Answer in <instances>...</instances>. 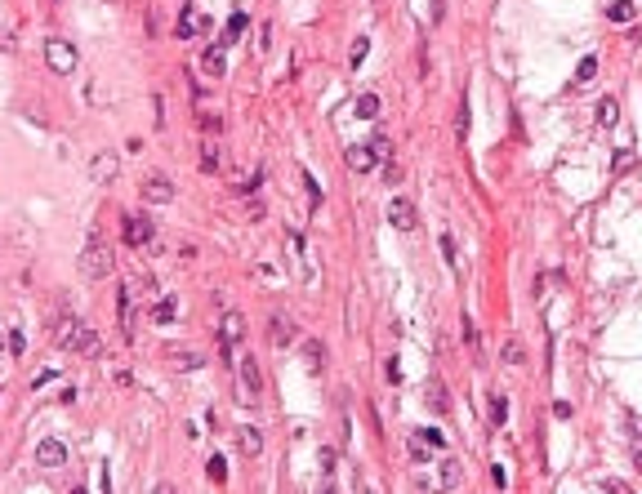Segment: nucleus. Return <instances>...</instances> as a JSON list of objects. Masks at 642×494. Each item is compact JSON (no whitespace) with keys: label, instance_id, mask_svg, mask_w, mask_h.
<instances>
[{"label":"nucleus","instance_id":"19","mask_svg":"<svg viewBox=\"0 0 642 494\" xmlns=\"http://www.w3.org/2000/svg\"><path fill=\"white\" fill-rule=\"evenodd\" d=\"M219 165H223V151L214 142H201V169L205 174H219Z\"/></svg>","mask_w":642,"mask_h":494},{"label":"nucleus","instance_id":"17","mask_svg":"<svg viewBox=\"0 0 642 494\" xmlns=\"http://www.w3.org/2000/svg\"><path fill=\"white\" fill-rule=\"evenodd\" d=\"M490 427H504L508 423V396L504 392H490Z\"/></svg>","mask_w":642,"mask_h":494},{"label":"nucleus","instance_id":"8","mask_svg":"<svg viewBox=\"0 0 642 494\" xmlns=\"http://www.w3.org/2000/svg\"><path fill=\"white\" fill-rule=\"evenodd\" d=\"M138 187H143V201H152V205H169V201H174V183H169L165 174H147Z\"/></svg>","mask_w":642,"mask_h":494},{"label":"nucleus","instance_id":"2","mask_svg":"<svg viewBox=\"0 0 642 494\" xmlns=\"http://www.w3.org/2000/svg\"><path fill=\"white\" fill-rule=\"evenodd\" d=\"M54 343H59L63 352H85V356L99 352V334H94L85 321H76V316H63V321H59V330H54Z\"/></svg>","mask_w":642,"mask_h":494},{"label":"nucleus","instance_id":"5","mask_svg":"<svg viewBox=\"0 0 642 494\" xmlns=\"http://www.w3.org/2000/svg\"><path fill=\"white\" fill-rule=\"evenodd\" d=\"M45 63H50V72L72 76L76 72V50H72L68 41H45Z\"/></svg>","mask_w":642,"mask_h":494},{"label":"nucleus","instance_id":"27","mask_svg":"<svg viewBox=\"0 0 642 494\" xmlns=\"http://www.w3.org/2000/svg\"><path fill=\"white\" fill-rule=\"evenodd\" d=\"M616 120H620L616 98H602V103H598V125H616Z\"/></svg>","mask_w":642,"mask_h":494},{"label":"nucleus","instance_id":"7","mask_svg":"<svg viewBox=\"0 0 642 494\" xmlns=\"http://www.w3.org/2000/svg\"><path fill=\"white\" fill-rule=\"evenodd\" d=\"M237 343H241V316L228 312V316H223V330H219V361H223V365H237V361H232Z\"/></svg>","mask_w":642,"mask_h":494},{"label":"nucleus","instance_id":"23","mask_svg":"<svg viewBox=\"0 0 642 494\" xmlns=\"http://www.w3.org/2000/svg\"><path fill=\"white\" fill-rule=\"evenodd\" d=\"M607 18H611V23H634V18H638V9L629 5V0H616V5L607 9Z\"/></svg>","mask_w":642,"mask_h":494},{"label":"nucleus","instance_id":"36","mask_svg":"<svg viewBox=\"0 0 642 494\" xmlns=\"http://www.w3.org/2000/svg\"><path fill=\"white\" fill-rule=\"evenodd\" d=\"M384 374H389V383H393V387L402 383V369H397V361H389V365H384Z\"/></svg>","mask_w":642,"mask_h":494},{"label":"nucleus","instance_id":"35","mask_svg":"<svg viewBox=\"0 0 642 494\" xmlns=\"http://www.w3.org/2000/svg\"><path fill=\"white\" fill-rule=\"evenodd\" d=\"M27 347V339H23V330H14V334H9V352H23Z\"/></svg>","mask_w":642,"mask_h":494},{"label":"nucleus","instance_id":"28","mask_svg":"<svg viewBox=\"0 0 642 494\" xmlns=\"http://www.w3.org/2000/svg\"><path fill=\"white\" fill-rule=\"evenodd\" d=\"M593 76H598V58H580V67H575V85H589Z\"/></svg>","mask_w":642,"mask_h":494},{"label":"nucleus","instance_id":"30","mask_svg":"<svg viewBox=\"0 0 642 494\" xmlns=\"http://www.w3.org/2000/svg\"><path fill=\"white\" fill-rule=\"evenodd\" d=\"M169 361H174V369H201V356L196 352H169Z\"/></svg>","mask_w":642,"mask_h":494},{"label":"nucleus","instance_id":"29","mask_svg":"<svg viewBox=\"0 0 642 494\" xmlns=\"http://www.w3.org/2000/svg\"><path fill=\"white\" fill-rule=\"evenodd\" d=\"M459 334H464V343L473 347V356H482V343H477V325H473V321H468V316L459 321Z\"/></svg>","mask_w":642,"mask_h":494},{"label":"nucleus","instance_id":"15","mask_svg":"<svg viewBox=\"0 0 642 494\" xmlns=\"http://www.w3.org/2000/svg\"><path fill=\"white\" fill-rule=\"evenodd\" d=\"M201 67H205V76H223V72H228V63H223V45H219V41H214V50L201 54Z\"/></svg>","mask_w":642,"mask_h":494},{"label":"nucleus","instance_id":"16","mask_svg":"<svg viewBox=\"0 0 642 494\" xmlns=\"http://www.w3.org/2000/svg\"><path fill=\"white\" fill-rule=\"evenodd\" d=\"M174 316H178V303L174 299H156L152 303V321H156V325H174Z\"/></svg>","mask_w":642,"mask_h":494},{"label":"nucleus","instance_id":"11","mask_svg":"<svg viewBox=\"0 0 642 494\" xmlns=\"http://www.w3.org/2000/svg\"><path fill=\"white\" fill-rule=\"evenodd\" d=\"M389 223L397 227V232H411L415 227V205L406 201V196H393L389 201Z\"/></svg>","mask_w":642,"mask_h":494},{"label":"nucleus","instance_id":"21","mask_svg":"<svg viewBox=\"0 0 642 494\" xmlns=\"http://www.w3.org/2000/svg\"><path fill=\"white\" fill-rule=\"evenodd\" d=\"M237 441H241V454H250V459L263 450V436H259V427H241V436H237Z\"/></svg>","mask_w":642,"mask_h":494},{"label":"nucleus","instance_id":"32","mask_svg":"<svg viewBox=\"0 0 642 494\" xmlns=\"http://www.w3.org/2000/svg\"><path fill=\"white\" fill-rule=\"evenodd\" d=\"M442 486H446V490H455V486H459V463H455V459L442 463Z\"/></svg>","mask_w":642,"mask_h":494},{"label":"nucleus","instance_id":"9","mask_svg":"<svg viewBox=\"0 0 642 494\" xmlns=\"http://www.w3.org/2000/svg\"><path fill=\"white\" fill-rule=\"evenodd\" d=\"M375 160H380V156H375L371 142H357V147H348V151H344V165H348V169H357V174H371Z\"/></svg>","mask_w":642,"mask_h":494},{"label":"nucleus","instance_id":"40","mask_svg":"<svg viewBox=\"0 0 642 494\" xmlns=\"http://www.w3.org/2000/svg\"><path fill=\"white\" fill-rule=\"evenodd\" d=\"M638 436H642V423H638Z\"/></svg>","mask_w":642,"mask_h":494},{"label":"nucleus","instance_id":"25","mask_svg":"<svg viewBox=\"0 0 642 494\" xmlns=\"http://www.w3.org/2000/svg\"><path fill=\"white\" fill-rule=\"evenodd\" d=\"M205 477H210L214 486H223V481H228V463H223L219 454H210V463H205Z\"/></svg>","mask_w":642,"mask_h":494},{"label":"nucleus","instance_id":"18","mask_svg":"<svg viewBox=\"0 0 642 494\" xmlns=\"http://www.w3.org/2000/svg\"><path fill=\"white\" fill-rule=\"evenodd\" d=\"M196 32H201V18L192 14V5H183V14H178V41H192Z\"/></svg>","mask_w":642,"mask_h":494},{"label":"nucleus","instance_id":"1","mask_svg":"<svg viewBox=\"0 0 642 494\" xmlns=\"http://www.w3.org/2000/svg\"><path fill=\"white\" fill-rule=\"evenodd\" d=\"M112 268H116V254H112V245L103 241V227L90 223V236H85V254H81V272L85 281H107Z\"/></svg>","mask_w":642,"mask_h":494},{"label":"nucleus","instance_id":"10","mask_svg":"<svg viewBox=\"0 0 642 494\" xmlns=\"http://www.w3.org/2000/svg\"><path fill=\"white\" fill-rule=\"evenodd\" d=\"M116 156H112V151H99V156L90 160V183H99V187H107L112 178H116Z\"/></svg>","mask_w":642,"mask_h":494},{"label":"nucleus","instance_id":"26","mask_svg":"<svg viewBox=\"0 0 642 494\" xmlns=\"http://www.w3.org/2000/svg\"><path fill=\"white\" fill-rule=\"evenodd\" d=\"M442 259H446L451 272H459V254H455V236L451 232H442Z\"/></svg>","mask_w":642,"mask_h":494},{"label":"nucleus","instance_id":"14","mask_svg":"<svg viewBox=\"0 0 642 494\" xmlns=\"http://www.w3.org/2000/svg\"><path fill=\"white\" fill-rule=\"evenodd\" d=\"M499 361H504V365H526V343L517 334H508L504 347H499Z\"/></svg>","mask_w":642,"mask_h":494},{"label":"nucleus","instance_id":"22","mask_svg":"<svg viewBox=\"0 0 642 494\" xmlns=\"http://www.w3.org/2000/svg\"><path fill=\"white\" fill-rule=\"evenodd\" d=\"M353 111H357V116H362V120H375V116H380V94H362Z\"/></svg>","mask_w":642,"mask_h":494},{"label":"nucleus","instance_id":"38","mask_svg":"<svg viewBox=\"0 0 642 494\" xmlns=\"http://www.w3.org/2000/svg\"><path fill=\"white\" fill-rule=\"evenodd\" d=\"M490 481H495V486H508V472H504V468H499V463H495V468H490Z\"/></svg>","mask_w":642,"mask_h":494},{"label":"nucleus","instance_id":"33","mask_svg":"<svg viewBox=\"0 0 642 494\" xmlns=\"http://www.w3.org/2000/svg\"><path fill=\"white\" fill-rule=\"evenodd\" d=\"M259 183H263V169H254L245 183H237V192H259Z\"/></svg>","mask_w":642,"mask_h":494},{"label":"nucleus","instance_id":"20","mask_svg":"<svg viewBox=\"0 0 642 494\" xmlns=\"http://www.w3.org/2000/svg\"><path fill=\"white\" fill-rule=\"evenodd\" d=\"M428 396H433V410H437V414H446V410H451V396H446V387H442V378H437V374L428 378Z\"/></svg>","mask_w":642,"mask_h":494},{"label":"nucleus","instance_id":"37","mask_svg":"<svg viewBox=\"0 0 642 494\" xmlns=\"http://www.w3.org/2000/svg\"><path fill=\"white\" fill-rule=\"evenodd\" d=\"M321 472H326V477L335 472V450H321Z\"/></svg>","mask_w":642,"mask_h":494},{"label":"nucleus","instance_id":"39","mask_svg":"<svg viewBox=\"0 0 642 494\" xmlns=\"http://www.w3.org/2000/svg\"><path fill=\"white\" fill-rule=\"evenodd\" d=\"M0 356H5V339H0Z\"/></svg>","mask_w":642,"mask_h":494},{"label":"nucleus","instance_id":"12","mask_svg":"<svg viewBox=\"0 0 642 494\" xmlns=\"http://www.w3.org/2000/svg\"><path fill=\"white\" fill-rule=\"evenodd\" d=\"M116 308H121V334L125 339H134V325H138V316H134V290H121V299H116Z\"/></svg>","mask_w":642,"mask_h":494},{"label":"nucleus","instance_id":"6","mask_svg":"<svg viewBox=\"0 0 642 494\" xmlns=\"http://www.w3.org/2000/svg\"><path fill=\"white\" fill-rule=\"evenodd\" d=\"M36 468H45V472L68 468V445H63V441H54V436L36 441Z\"/></svg>","mask_w":642,"mask_h":494},{"label":"nucleus","instance_id":"34","mask_svg":"<svg viewBox=\"0 0 642 494\" xmlns=\"http://www.w3.org/2000/svg\"><path fill=\"white\" fill-rule=\"evenodd\" d=\"M415 436H420V441H428V445H433V450H442V445H446V441H442V436H437V432H433V427H420V432H415Z\"/></svg>","mask_w":642,"mask_h":494},{"label":"nucleus","instance_id":"13","mask_svg":"<svg viewBox=\"0 0 642 494\" xmlns=\"http://www.w3.org/2000/svg\"><path fill=\"white\" fill-rule=\"evenodd\" d=\"M268 334H272V343H277V347H290L299 339V330H295V321H290V316H272L268 321Z\"/></svg>","mask_w":642,"mask_h":494},{"label":"nucleus","instance_id":"4","mask_svg":"<svg viewBox=\"0 0 642 494\" xmlns=\"http://www.w3.org/2000/svg\"><path fill=\"white\" fill-rule=\"evenodd\" d=\"M237 374H241V401H259V392H263L259 361H254L250 352H245V356H237Z\"/></svg>","mask_w":642,"mask_h":494},{"label":"nucleus","instance_id":"24","mask_svg":"<svg viewBox=\"0 0 642 494\" xmlns=\"http://www.w3.org/2000/svg\"><path fill=\"white\" fill-rule=\"evenodd\" d=\"M241 32H245V14H241V9H237V14H232V18H228V32H223V41H219V45H223V50H228V45H232V41H237V36H241Z\"/></svg>","mask_w":642,"mask_h":494},{"label":"nucleus","instance_id":"31","mask_svg":"<svg viewBox=\"0 0 642 494\" xmlns=\"http://www.w3.org/2000/svg\"><path fill=\"white\" fill-rule=\"evenodd\" d=\"M366 54H371V41H366V36H357L353 54H348V63H353V72H357V67H362V63H366Z\"/></svg>","mask_w":642,"mask_h":494},{"label":"nucleus","instance_id":"3","mask_svg":"<svg viewBox=\"0 0 642 494\" xmlns=\"http://www.w3.org/2000/svg\"><path fill=\"white\" fill-rule=\"evenodd\" d=\"M121 232H125V245L130 250H147L156 241V227L147 214H121Z\"/></svg>","mask_w":642,"mask_h":494}]
</instances>
